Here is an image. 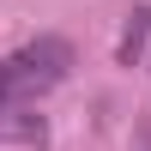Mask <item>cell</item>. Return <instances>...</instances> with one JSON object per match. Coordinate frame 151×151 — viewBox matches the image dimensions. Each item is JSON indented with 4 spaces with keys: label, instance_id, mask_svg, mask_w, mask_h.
<instances>
[{
    "label": "cell",
    "instance_id": "6da1fadb",
    "mask_svg": "<svg viewBox=\"0 0 151 151\" xmlns=\"http://www.w3.org/2000/svg\"><path fill=\"white\" fill-rule=\"evenodd\" d=\"M60 67H67V48L60 42H36V48H24V55L0 60V115H6L18 97H36L42 85H55Z\"/></svg>",
    "mask_w": 151,
    "mask_h": 151
}]
</instances>
